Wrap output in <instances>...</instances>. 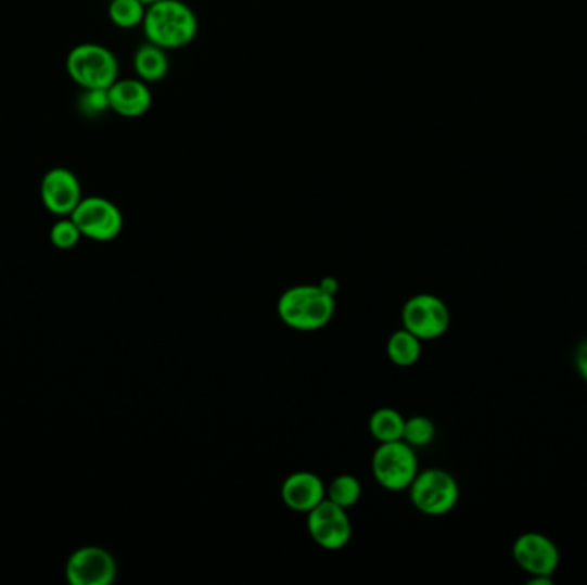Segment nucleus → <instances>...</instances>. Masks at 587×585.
I'll return each instance as SVG.
<instances>
[{
    "mask_svg": "<svg viewBox=\"0 0 587 585\" xmlns=\"http://www.w3.org/2000/svg\"><path fill=\"white\" fill-rule=\"evenodd\" d=\"M197 16L182 0H161L146 8L143 31L146 41L165 50L184 49L197 37Z\"/></svg>",
    "mask_w": 587,
    "mask_h": 585,
    "instance_id": "1",
    "label": "nucleus"
},
{
    "mask_svg": "<svg viewBox=\"0 0 587 585\" xmlns=\"http://www.w3.org/2000/svg\"><path fill=\"white\" fill-rule=\"evenodd\" d=\"M109 2H111V0H109Z\"/></svg>",
    "mask_w": 587,
    "mask_h": 585,
    "instance_id": "26",
    "label": "nucleus"
},
{
    "mask_svg": "<svg viewBox=\"0 0 587 585\" xmlns=\"http://www.w3.org/2000/svg\"><path fill=\"white\" fill-rule=\"evenodd\" d=\"M362 495L361 483L358 478L350 474H342L333 479L330 486L327 487V498L339 507L353 508L358 504Z\"/></svg>",
    "mask_w": 587,
    "mask_h": 585,
    "instance_id": "18",
    "label": "nucleus"
},
{
    "mask_svg": "<svg viewBox=\"0 0 587 585\" xmlns=\"http://www.w3.org/2000/svg\"><path fill=\"white\" fill-rule=\"evenodd\" d=\"M452 316L447 304L433 294H418L403 307V325L419 340H435L447 333Z\"/></svg>",
    "mask_w": 587,
    "mask_h": 585,
    "instance_id": "7",
    "label": "nucleus"
},
{
    "mask_svg": "<svg viewBox=\"0 0 587 585\" xmlns=\"http://www.w3.org/2000/svg\"><path fill=\"white\" fill-rule=\"evenodd\" d=\"M320 287L324 292H329L330 295L337 294L339 283L337 280L332 279V277H327V279L321 280Z\"/></svg>",
    "mask_w": 587,
    "mask_h": 585,
    "instance_id": "23",
    "label": "nucleus"
},
{
    "mask_svg": "<svg viewBox=\"0 0 587 585\" xmlns=\"http://www.w3.org/2000/svg\"><path fill=\"white\" fill-rule=\"evenodd\" d=\"M132 66L138 78L143 79L144 82H158L169 74V55H167V50L146 41L136 50Z\"/></svg>",
    "mask_w": 587,
    "mask_h": 585,
    "instance_id": "14",
    "label": "nucleus"
},
{
    "mask_svg": "<svg viewBox=\"0 0 587 585\" xmlns=\"http://www.w3.org/2000/svg\"><path fill=\"white\" fill-rule=\"evenodd\" d=\"M371 471L380 486L388 492H404L418 475V455L404 440L380 443L371 460Z\"/></svg>",
    "mask_w": 587,
    "mask_h": 585,
    "instance_id": "4",
    "label": "nucleus"
},
{
    "mask_svg": "<svg viewBox=\"0 0 587 585\" xmlns=\"http://www.w3.org/2000/svg\"><path fill=\"white\" fill-rule=\"evenodd\" d=\"M513 561L524 572L534 575H547L553 577L560 565V549L550 537L541 532H524L512 546Z\"/></svg>",
    "mask_w": 587,
    "mask_h": 585,
    "instance_id": "9",
    "label": "nucleus"
},
{
    "mask_svg": "<svg viewBox=\"0 0 587 585\" xmlns=\"http://www.w3.org/2000/svg\"><path fill=\"white\" fill-rule=\"evenodd\" d=\"M141 2L149 8V5L155 4V2H161V0H141Z\"/></svg>",
    "mask_w": 587,
    "mask_h": 585,
    "instance_id": "25",
    "label": "nucleus"
},
{
    "mask_svg": "<svg viewBox=\"0 0 587 585\" xmlns=\"http://www.w3.org/2000/svg\"><path fill=\"white\" fill-rule=\"evenodd\" d=\"M111 111L126 119H138L150 111L153 103L152 90L143 79H117L109 88Z\"/></svg>",
    "mask_w": 587,
    "mask_h": 585,
    "instance_id": "12",
    "label": "nucleus"
},
{
    "mask_svg": "<svg viewBox=\"0 0 587 585\" xmlns=\"http://www.w3.org/2000/svg\"><path fill=\"white\" fill-rule=\"evenodd\" d=\"M79 109L87 115H102L103 112L111 111L109 90H85L79 100Z\"/></svg>",
    "mask_w": 587,
    "mask_h": 585,
    "instance_id": "21",
    "label": "nucleus"
},
{
    "mask_svg": "<svg viewBox=\"0 0 587 585\" xmlns=\"http://www.w3.org/2000/svg\"><path fill=\"white\" fill-rule=\"evenodd\" d=\"M117 575L111 552L97 546L78 549L66 567L67 581L73 585H109Z\"/></svg>",
    "mask_w": 587,
    "mask_h": 585,
    "instance_id": "10",
    "label": "nucleus"
},
{
    "mask_svg": "<svg viewBox=\"0 0 587 585\" xmlns=\"http://www.w3.org/2000/svg\"><path fill=\"white\" fill-rule=\"evenodd\" d=\"M309 534L318 546L329 551H337L349 545L353 537V524L347 510L324 498L308 512Z\"/></svg>",
    "mask_w": 587,
    "mask_h": 585,
    "instance_id": "8",
    "label": "nucleus"
},
{
    "mask_svg": "<svg viewBox=\"0 0 587 585\" xmlns=\"http://www.w3.org/2000/svg\"><path fill=\"white\" fill-rule=\"evenodd\" d=\"M280 319L299 332H317L335 315V295L320 285H296L280 295L277 304Z\"/></svg>",
    "mask_w": 587,
    "mask_h": 585,
    "instance_id": "2",
    "label": "nucleus"
},
{
    "mask_svg": "<svg viewBox=\"0 0 587 585\" xmlns=\"http://www.w3.org/2000/svg\"><path fill=\"white\" fill-rule=\"evenodd\" d=\"M282 499L294 512L308 513L327 498V486L320 475L308 471L294 472L282 484Z\"/></svg>",
    "mask_w": 587,
    "mask_h": 585,
    "instance_id": "13",
    "label": "nucleus"
},
{
    "mask_svg": "<svg viewBox=\"0 0 587 585\" xmlns=\"http://www.w3.org/2000/svg\"><path fill=\"white\" fill-rule=\"evenodd\" d=\"M41 201L50 213L66 217L82 200L81 185L69 168L55 167L46 174L40 186Z\"/></svg>",
    "mask_w": 587,
    "mask_h": 585,
    "instance_id": "11",
    "label": "nucleus"
},
{
    "mask_svg": "<svg viewBox=\"0 0 587 585\" xmlns=\"http://www.w3.org/2000/svg\"><path fill=\"white\" fill-rule=\"evenodd\" d=\"M146 5L141 0H111L109 17L115 26L123 29L136 28L143 25Z\"/></svg>",
    "mask_w": 587,
    "mask_h": 585,
    "instance_id": "17",
    "label": "nucleus"
},
{
    "mask_svg": "<svg viewBox=\"0 0 587 585\" xmlns=\"http://www.w3.org/2000/svg\"><path fill=\"white\" fill-rule=\"evenodd\" d=\"M71 218L85 238L107 242L123 232V213L105 198H82Z\"/></svg>",
    "mask_w": 587,
    "mask_h": 585,
    "instance_id": "6",
    "label": "nucleus"
},
{
    "mask_svg": "<svg viewBox=\"0 0 587 585\" xmlns=\"http://www.w3.org/2000/svg\"><path fill=\"white\" fill-rule=\"evenodd\" d=\"M411 504L424 516L439 517L452 512L459 501V484L442 469L418 472L411 486Z\"/></svg>",
    "mask_w": 587,
    "mask_h": 585,
    "instance_id": "5",
    "label": "nucleus"
},
{
    "mask_svg": "<svg viewBox=\"0 0 587 585\" xmlns=\"http://www.w3.org/2000/svg\"><path fill=\"white\" fill-rule=\"evenodd\" d=\"M575 369L579 377L587 383V339H584L577 348H575Z\"/></svg>",
    "mask_w": 587,
    "mask_h": 585,
    "instance_id": "22",
    "label": "nucleus"
},
{
    "mask_svg": "<svg viewBox=\"0 0 587 585\" xmlns=\"http://www.w3.org/2000/svg\"><path fill=\"white\" fill-rule=\"evenodd\" d=\"M435 433L436 428L432 419L424 418V416H414V418L406 419L403 440L412 448H418V446H426L428 443H432Z\"/></svg>",
    "mask_w": 587,
    "mask_h": 585,
    "instance_id": "19",
    "label": "nucleus"
},
{
    "mask_svg": "<svg viewBox=\"0 0 587 585\" xmlns=\"http://www.w3.org/2000/svg\"><path fill=\"white\" fill-rule=\"evenodd\" d=\"M404 425L406 419L403 414L391 407H383L371 416L370 433L380 443L398 442L404 438Z\"/></svg>",
    "mask_w": 587,
    "mask_h": 585,
    "instance_id": "16",
    "label": "nucleus"
},
{
    "mask_svg": "<svg viewBox=\"0 0 587 585\" xmlns=\"http://www.w3.org/2000/svg\"><path fill=\"white\" fill-rule=\"evenodd\" d=\"M79 238H81V232H79L78 226L73 221V218L59 220L50 230V241L59 250L75 247L79 242Z\"/></svg>",
    "mask_w": 587,
    "mask_h": 585,
    "instance_id": "20",
    "label": "nucleus"
},
{
    "mask_svg": "<svg viewBox=\"0 0 587 585\" xmlns=\"http://www.w3.org/2000/svg\"><path fill=\"white\" fill-rule=\"evenodd\" d=\"M421 342L423 340H419L414 333L403 328L388 339L386 354L395 366L409 368V366H414L421 357Z\"/></svg>",
    "mask_w": 587,
    "mask_h": 585,
    "instance_id": "15",
    "label": "nucleus"
},
{
    "mask_svg": "<svg viewBox=\"0 0 587 585\" xmlns=\"http://www.w3.org/2000/svg\"><path fill=\"white\" fill-rule=\"evenodd\" d=\"M529 585H551L553 584V577H547V575H534L527 582Z\"/></svg>",
    "mask_w": 587,
    "mask_h": 585,
    "instance_id": "24",
    "label": "nucleus"
},
{
    "mask_svg": "<svg viewBox=\"0 0 587 585\" xmlns=\"http://www.w3.org/2000/svg\"><path fill=\"white\" fill-rule=\"evenodd\" d=\"M66 69L82 90H109L119 79L117 58L99 43H81L71 50Z\"/></svg>",
    "mask_w": 587,
    "mask_h": 585,
    "instance_id": "3",
    "label": "nucleus"
}]
</instances>
